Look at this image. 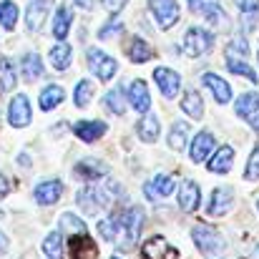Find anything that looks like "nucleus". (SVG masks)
<instances>
[{"mask_svg":"<svg viewBox=\"0 0 259 259\" xmlns=\"http://www.w3.org/2000/svg\"><path fill=\"white\" fill-rule=\"evenodd\" d=\"M118 30H123V25H121L118 20H111L108 25H103V28H101L98 38H111V35H113V33H118Z\"/></svg>","mask_w":259,"mask_h":259,"instance_id":"nucleus-40","label":"nucleus"},{"mask_svg":"<svg viewBox=\"0 0 259 259\" xmlns=\"http://www.w3.org/2000/svg\"><path fill=\"white\" fill-rule=\"evenodd\" d=\"M128 98H131V106L139 111V113H146L151 108V96H149V86L144 81H134L128 88Z\"/></svg>","mask_w":259,"mask_h":259,"instance_id":"nucleus-16","label":"nucleus"},{"mask_svg":"<svg viewBox=\"0 0 259 259\" xmlns=\"http://www.w3.org/2000/svg\"><path fill=\"white\" fill-rule=\"evenodd\" d=\"M103 103L111 108V113H116V116H121L123 113V88H113V91H108L106 93V98H103Z\"/></svg>","mask_w":259,"mask_h":259,"instance_id":"nucleus-36","label":"nucleus"},{"mask_svg":"<svg viewBox=\"0 0 259 259\" xmlns=\"http://www.w3.org/2000/svg\"><path fill=\"white\" fill-rule=\"evenodd\" d=\"M181 111L189 113L191 118H201L204 116V101L196 91H186L184 98H181Z\"/></svg>","mask_w":259,"mask_h":259,"instance_id":"nucleus-23","label":"nucleus"},{"mask_svg":"<svg viewBox=\"0 0 259 259\" xmlns=\"http://www.w3.org/2000/svg\"><path fill=\"white\" fill-rule=\"evenodd\" d=\"M61 229L68 237L71 259H98V249H96L93 239L88 237L83 219H78L76 214H63L61 217Z\"/></svg>","mask_w":259,"mask_h":259,"instance_id":"nucleus-1","label":"nucleus"},{"mask_svg":"<svg viewBox=\"0 0 259 259\" xmlns=\"http://www.w3.org/2000/svg\"><path fill=\"white\" fill-rule=\"evenodd\" d=\"M186 141H189V123L176 121L171 126V134H169V146H171L174 151H184Z\"/></svg>","mask_w":259,"mask_h":259,"instance_id":"nucleus-27","label":"nucleus"},{"mask_svg":"<svg viewBox=\"0 0 259 259\" xmlns=\"http://www.w3.org/2000/svg\"><path fill=\"white\" fill-rule=\"evenodd\" d=\"M232 201H234L232 189H214V194H211V204H209V209H206V211H209L211 217H222V214H227V211H229Z\"/></svg>","mask_w":259,"mask_h":259,"instance_id":"nucleus-20","label":"nucleus"},{"mask_svg":"<svg viewBox=\"0 0 259 259\" xmlns=\"http://www.w3.org/2000/svg\"><path fill=\"white\" fill-rule=\"evenodd\" d=\"M103 5H106L111 13H118V10L126 5V0H103Z\"/></svg>","mask_w":259,"mask_h":259,"instance_id":"nucleus-41","label":"nucleus"},{"mask_svg":"<svg viewBox=\"0 0 259 259\" xmlns=\"http://www.w3.org/2000/svg\"><path fill=\"white\" fill-rule=\"evenodd\" d=\"M199 201H201L199 186H196L194 181H189V179L181 181V186H179V206H181L186 214H191V211H196Z\"/></svg>","mask_w":259,"mask_h":259,"instance_id":"nucleus-12","label":"nucleus"},{"mask_svg":"<svg viewBox=\"0 0 259 259\" xmlns=\"http://www.w3.org/2000/svg\"><path fill=\"white\" fill-rule=\"evenodd\" d=\"M20 68H23L25 81H35V78L43 73V61H40V56H38V53H25V56H23Z\"/></svg>","mask_w":259,"mask_h":259,"instance_id":"nucleus-24","label":"nucleus"},{"mask_svg":"<svg viewBox=\"0 0 259 259\" xmlns=\"http://www.w3.org/2000/svg\"><path fill=\"white\" fill-rule=\"evenodd\" d=\"M249 181H257L259 179V146L252 151V156H249V164H247V174H244Z\"/></svg>","mask_w":259,"mask_h":259,"instance_id":"nucleus-39","label":"nucleus"},{"mask_svg":"<svg viewBox=\"0 0 259 259\" xmlns=\"http://www.w3.org/2000/svg\"><path fill=\"white\" fill-rule=\"evenodd\" d=\"M227 66H229V71H232V73H237V76H244V78H249L252 83H257V81H259L257 73H254V71H252V68L244 63V61H237L234 56H227Z\"/></svg>","mask_w":259,"mask_h":259,"instance_id":"nucleus-34","label":"nucleus"},{"mask_svg":"<svg viewBox=\"0 0 259 259\" xmlns=\"http://www.w3.org/2000/svg\"><path fill=\"white\" fill-rule=\"evenodd\" d=\"M234 164V149L232 146H222L211 159H209V171L211 174H227Z\"/></svg>","mask_w":259,"mask_h":259,"instance_id":"nucleus-21","label":"nucleus"},{"mask_svg":"<svg viewBox=\"0 0 259 259\" xmlns=\"http://www.w3.org/2000/svg\"><path fill=\"white\" fill-rule=\"evenodd\" d=\"M91 98H93V83H91V81H81V83L76 86V96H73L76 106L83 108V106L91 103Z\"/></svg>","mask_w":259,"mask_h":259,"instance_id":"nucleus-37","label":"nucleus"},{"mask_svg":"<svg viewBox=\"0 0 259 259\" xmlns=\"http://www.w3.org/2000/svg\"><path fill=\"white\" fill-rule=\"evenodd\" d=\"M43 254L48 259H63V242L61 234H48L43 239Z\"/></svg>","mask_w":259,"mask_h":259,"instance_id":"nucleus-31","label":"nucleus"},{"mask_svg":"<svg viewBox=\"0 0 259 259\" xmlns=\"http://www.w3.org/2000/svg\"><path fill=\"white\" fill-rule=\"evenodd\" d=\"M5 252H8V237L0 232V254H5Z\"/></svg>","mask_w":259,"mask_h":259,"instance_id":"nucleus-43","label":"nucleus"},{"mask_svg":"<svg viewBox=\"0 0 259 259\" xmlns=\"http://www.w3.org/2000/svg\"><path fill=\"white\" fill-rule=\"evenodd\" d=\"M48 18V0H30L25 8V25L30 33H38Z\"/></svg>","mask_w":259,"mask_h":259,"instance_id":"nucleus-8","label":"nucleus"},{"mask_svg":"<svg viewBox=\"0 0 259 259\" xmlns=\"http://www.w3.org/2000/svg\"><path fill=\"white\" fill-rule=\"evenodd\" d=\"M194 242H196V247H199L204 254H217V252L224 249L222 234H219L217 229H211V227H204V224L194 227Z\"/></svg>","mask_w":259,"mask_h":259,"instance_id":"nucleus-4","label":"nucleus"},{"mask_svg":"<svg viewBox=\"0 0 259 259\" xmlns=\"http://www.w3.org/2000/svg\"><path fill=\"white\" fill-rule=\"evenodd\" d=\"M149 8H151L159 28L169 30L171 25L179 23V5H176V0H149Z\"/></svg>","mask_w":259,"mask_h":259,"instance_id":"nucleus-5","label":"nucleus"},{"mask_svg":"<svg viewBox=\"0 0 259 259\" xmlns=\"http://www.w3.org/2000/svg\"><path fill=\"white\" fill-rule=\"evenodd\" d=\"M128 58H131L134 63H146V61L154 58V51H151V46L144 43L141 38H134V43H131V48H128Z\"/></svg>","mask_w":259,"mask_h":259,"instance_id":"nucleus-28","label":"nucleus"},{"mask_svg":"<svg viewBox=\"0 0 259 259\" xmlns=\"http://www.w3.org/2000/svg\"><path fill=\"white\" fill-rule=\"evenodd\" d=\"M211 149H214V136H211L209 131L196 134V139H194V144H191V161H194V164H201V161L211 154Z\"/></svg>","mask_w":259,"mask_h":259,"instance_id":"nucleus-17","label":"nucleus"},{"mask_svg":"<svg viewBox=\"0 0 259 259\" xmlns=\"http://www.w3.org/2000/svg\"><path fill=\"white\" fill-rule=\"evenodd\" d=\"M15 81H18V76H15L13 63H10L8 58H3V61H0V88H3V91H13V88H15Z\"/></svg>","mask_w":259,"mask_h":259,"instance_id":"nucleus-32","label":"nucleus"},{"mask_svg":"<svg viewBox=\"0 0 259 259\" xmlns=\"http://www.w3.org/2000/svg\"><path fill=\"white\" fill-rule=\"evenodd\" d=\"M249 123H252V128H254V131L259 134V113H254V116L249 118Z\"/></svg>","mask_w":259,"mask_h":259,"instance_id":"nucleus-45","label":"nucleus"},{"mask_svg":"<svg viewBox=\"0 0 259 259\" xmlns=\"http://www.w3.org/2000/svg\"><path fill=\"white\" fill-rule=\"evenodd\" d=\"M136 131H139V139L141 141H146V144H154L156 139H159V134H161V128H159V118L154 116V113H144V118L139 121V126H136Z\"/></svg>","mask_w":259,"mask_h":259,"instance_id":"nucleus-19","label":"nucleus"},{"mask_svg":"<svg viewBox=\"0 0 259 259\" xmlns=\"http://www.w3.org/2000/svg\"><path fill=\"white\" fill-rule=\"evenodd\" d=\"M71 20H73L71 8H68V5H61V8L56 10V20H53V35H56L58 40H66L68 28H71Z\"/></svg>","mask_w":259,"mask_h":259,"instance_id":"nucleus-22","label":"nucleus"},{"mask_svg":"<svg viewBox=\"0 0 259 259\" xmlns=\"http://www.w3.org/2000/svg\"><path fill=\"white\" fill-rule=\"evenodd\" d=\"M108 131V126L103 123V121H78L76 126H73V134L78 136V139H83V141H98L103 134Z\"/></svg>","mask_w":259,"mask_h":259,"instance_id":"nucleus-15","label":"nucleus"},{"mask_svg":"<svg viewBox=\"0 0 259 259\" xmlns=\"http://www.w3.org/2000/svg\"><path fill=\"white\" fill-rule=\"evenodd\" d=\"M116 224H121V214L118 217H106V219H101L98 222V232H101V237L106 239V242H113L116 239Z\"/></svg>","mask_w":259,"mask_h":259,"instance_id":"nucleus-35","label":"nucleus"},{"mask_svg":"<svg viewBox=\"0 0 259 259\" xmlns=\"http://www.w3.org/2000/svg\"><path fill=\"white\" fill-rule=\"evenodd\" d=\"M8 191H10V184H8V179L0 174V196H5Z\"/></svg>","mask_w":259,"mask_h":259,"instance_id":"nucleus-42","label":"nucleus"},{"mask_svg":"<svg viewBox=\"0 0 259 259\" xmlns=\"http://www.w3.org/2000/svg\"><path fill=\"white\" fill-rule=\"evenodd\" d=\"M201 83L214 93L217 103H229V101H232V88H229V83H227L224 78H219V76H214V73H204V76H201Z\"/></svg>","mask_w":259,"mask_h":259,"instance_id":"nucleus-14","label":"nucleus"},{"mask_svg":"<svg viewBox=\"0 0 259 259\" xmlns=\"http://www.w3.org/2000/svg\"><path fill=\"white\" fill-rule=\"evenodd\" d=\"M76 5L83 8V10H91V8H93V0H76Z\"/></svg>","mask_w":259,"mask_h":259,"instance_id":"nucleus-44","label":"nucleus"},{"mask_svg":"<svg viewBox=\"0 0 259 259\" xmlns=\"http://www.w3.org/2000/svg\"><path fill=\"white\" fill-rule=\"evenodd\" d=\"M88 66H91V71L101 78V81H111L113 76H116V61L111 58V56H106V53H101L98 48H91L88 51Z\"/></svg>","mask_w":259,"mask_h":259,"instance_id":"nucleus-6","label":"nucleus"},{"mask_svg":"<svg viewBox=\"0 0 259 259\" xmlns=\"http://www.w3.org/2000/svg\"><path fill=\"white\" fill-rule=\"evenodd\" d=\"M121 227H123V239H121V249H131L144 229V209L141 206H131L126 214H121Z\"/></svg>","mask_w":259,"mask_h":259,"instance_id":"nucleus-2","label":"nucleus"},{"mask_svg":"<svg viewBox=\"0 0 259 259\" xmlns=\"http://www.w3.org/2000/svg\"><path fill=\"white\" fill-rule=\"evenodd\" d=\"M257 206H259V201H257Z\"/></svg>","mask_w":259,"mask_h":259,"instance_id":"nucleus-47","label":"nucleus"},{"mask_svg":"<svg viewBox=\"0 0 259 259\" xmlns=\"http://www.w3.org/2000/svg\"><path fill=\"white\" fill-rule=\"evenodd\" d=\"M18 164H20V166H30V159L20 154V156H18Z\"/></svg>","mask_w":259,"mask_h":259,"instance_id":"nucleus-46","label":"nucleus"},{"mask_svg":"<svg viewBox=\"0 0 259 259\" xmlns=\"http://www.w3.org/2000/svg\"><path fill=\"white\" fill-rule=\"evenodd\" d=\"M76 176L78 179H86V181H98V179H106V174H108V166L103 164V161H98V159H83V161H78L76 164Z\"/></svg>","mask_w":259,"mask_h":259,"instance_id":"nucleus-11","label":"nucleus"},{"mask_svg":"<svg viewBox=\"0 0 259 259\" xmlns=\"http://www.w3.org/2000/svg\"><path fill=\"white\" fill-rule=\"evenodd\" d=\"M254 113H259V93H244L237 101V116L242 118H252Z\"/></svg>","mask_w":259,"mask_h":259,"instance_id":"nucleus-25","label":"nucleus"},{"mask_svg":"<svg viewBox=\"0 0 259 259\" xmlns=\"http://www.w3.org/2000/svg\"><path fill=\"white\" fill-rule=\"evenodd\" d=\"M154 81H156V86L161 88V93L166 98H174L179 93V88H181V76L176 71H171V68H156L154 71Z\"/></svg>","mask_w":259,"mask_h":259,"instance_id":"nucleus-9","label":"nucleus"},{"mask_svg":"<svg viewBox=\"0 0 259 259\" xmlns=\"http://www.w3.org/2000/svg\"><path fill=\"white\" fill-rule=\"evenodd\" d=\"M71 46L68 43H58V46H53V51H51V63H53V68L56 71H66L68 66H71Z\"/></svg>","mask_w":259,"mask_h":259,"instance_id":"nucleus-26","label":"nucleus"},{"mask_svg":"<svg viewBox=\"0 0 259 259\" xmlns=\"http://www.w3.org/2000/svg\"><path fill=\"white\" fill-rule=\"evenodd\" d=\"M8 118H10V123H13L15 128H23V126L30 123V101H28L25 93H20V96H15V98L10 101V113H8Z\"/></svg>","mask_w":259,"mask_h":259,"instance_id":"nucleus-7","label":"nucleus"},{"mask_svg":"<svg viewBox=\"0 0 259 259\" xmlns=\"http://www.w3.org/2000/svg\"><path fill=\"white\" fill-rule=\"evenodd\" d=\"M144 191H146V199H149V201H159L161 196L166 199L174 191V179L169 174H159L154 181L144 184Z\"/></svg>","mask_w":259,"mask_h":259,"instance_id":"nucleus-10","label":"nucleus"},{"mask_svg":"<svg viewBox=\"0 0 259 259\" xmlns=\"http://www.w3.org/2000/svg\"><path fill=\"white\" fill-rule=\"evenodd\" d=\"M247 53H249V46H247V40H244L242 35H239V38H234V40L229 43V48H227V56H234V58H237V56H242V58H244Z\"/></svg>","mask_w":259,"mask_h":259,"instance_id":"nucleus-38","label":"nucleus"},{"mask_svg":"<svg viewBox=\"0 0 259 259\" xmlns=\"http://www.w3.org/2000/svg\"><path fill=\"white\" fill-rule=\"evenodd\" d=\"M61 194H63V184L58 179H51V181H43V184L35 186V201L43 204V206L56 204L61 199Z\"/></svg>","mask_w":259,"mask_h":259,"instance_id":"nucleus-13","label":"nucleus"},{"mask_svg":"<svg viewBox=\"0 0 259 259\" xmlns=\"http://www.w3.org/2000/svg\"><path fill=\"white\" fill-rule=\"evenodd\" d=\"M242 10V18H247V28H252L259 18V0H234Z\"/></svg>","mask_w":259,"mask_h":259,"instance_id":"nucleus-33","label":"nucleus"},{"mask_svg":"<svg viewBox=\"0 0 259 259\" xmlns=\"http://www.w3.org/2000/svg\"><path fill=\"white\" fill-rule=\"evenodd\" d=\"M211 43H214V35H211L209 30H204V28H191V30L186 33V38H184V51H186V56L199 58V56L209 53Z\"/></svg>","mask_w":259,"mask_h":259,"instance_id":"nucleus-3","label":"nucleus"},{"mask_svg":"<svg viewBox=\"0 0 259 259\" xmlns=\"http://www.w3.org/2000/svg\"><path fill=\"white\" fill-rule=\"evenodd\" d=\"M61 101H63V88L61 86L43 88V93H40V108H43V111H53Z\"/></svg>","mask_w":259,"mask_h":259,"instance_id":"nucleus-29","label":"nucleus"},{"mask_svg":"<svg viewBox=\"0 0 259 259\" xmlns=\"http://www.w3.org/2000/svg\"><path fill=\"white\" fill-rule=\"evenodd\" d=\"M189 10L204 15L209 23H219L222 20V8L219 0H189Z\"/></svg>","mask_w":259,"mask_h":259,"instance_id":"nucleus-18","label":"nucleus"},{"mask_svg":"<svg viewBox=\"0 0 259 259\" xmlns=\"http://www.w3.org/2000/svg\"><path fill=\"white\" fill-rule=\"evenodd\" d=\"M15 23H18V5L10 3V0H3L0 3V25L5 30H13Z\"/></svg>","mask_w":259,"mask_h":259,"instance_id":"nucleus-30","label":"nucleus"}]
</instances>
